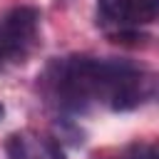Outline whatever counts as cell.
<instances>
[{"label":"cell","instance_id":"cell-5","mask_svg":"<svg viewBox=\"0 0 159 159\" xmlns=\"http://www.w3.org/2000/svg\"><path fill=\"white\" fill-rule=\"evenodd\" d=\"M124 159H159V142H137L124 152Z\"/></svg>","mask_w":159,"mask_h":159},{"label":"cell","instance_id":"cell-2","mask_svg":"<svg viewBox=\"0 0 159 159\" xmlns=\"http://www.w3.org/2000/svg\"><path fill=\"white\" fill-rule=\"evenodd\" d=\"M7 159H52V154L30 132H15L7 139Z\"/></svg>","mask_w":159,"mask_h":159},{"label":"cell","instance_id":"cell-6","mask_svg":"<svg viewBox=\"0 0 159 159\" xmlns=\"http://www.w3.org/2000/svg\"><path fill=\"white\" fill-rule=\"evenodd\" d=\"M50 154H52V159H67V157L60 152V147H57V144H50Z\"/></svg>","mask_w":159,"mask_h":159},{"label":"cell","instance_id":"cell-7","mask_svg":"<svg viewBox=\"0 0 159 159\" xmlns=\"http://www.w3.org/2000/svg\"><path fill=\"white\" fill-rule=\"evenodd\" d=\"M2 114H5V107H2V104H0V119H2Z\"/></svg>","mask_w":159,"mask_h":159},{"label":"cell","instance_id":"cell-3","mask_svg":"<svg viewBox=\"0 0 159 159\" xmlns=\"http://www.w3.org/2000/svg\"><path fill=\"white\" fill-rule=\"evenodd\" d=\"M99 10L109 17V20H129V10H132V0H97Z\"/></svg>","mask_w":159,"mask_h":159},{"label":"cell","instance_id":"cell-1","mask_svg":"<svg viewBox=\"0 0 159 159\" xmlns=\"http://www.w3.org/2000/svg\"><path fill=\"white\" fill-rule=\"evenodd\" d=\"M37 20L40 12L35 7H15L0 17V65L25 57L37 35Z\"/></svg>","mask_w":159,"mask_h":159},{"label":"cell","instance_id":"cell-4","mask_svg":"<svg viewBox=\"0 0 159 159\" xmlns=\"http://www.w3.org/2000/svg\"><path fill=\"white\" fill-rule=\"evenodd\" d=\"M154 15H159V0H132L129 17L139 20V22H147Z\"/></svg>","mask_w":159,"mask_h":159}]
</instances>
